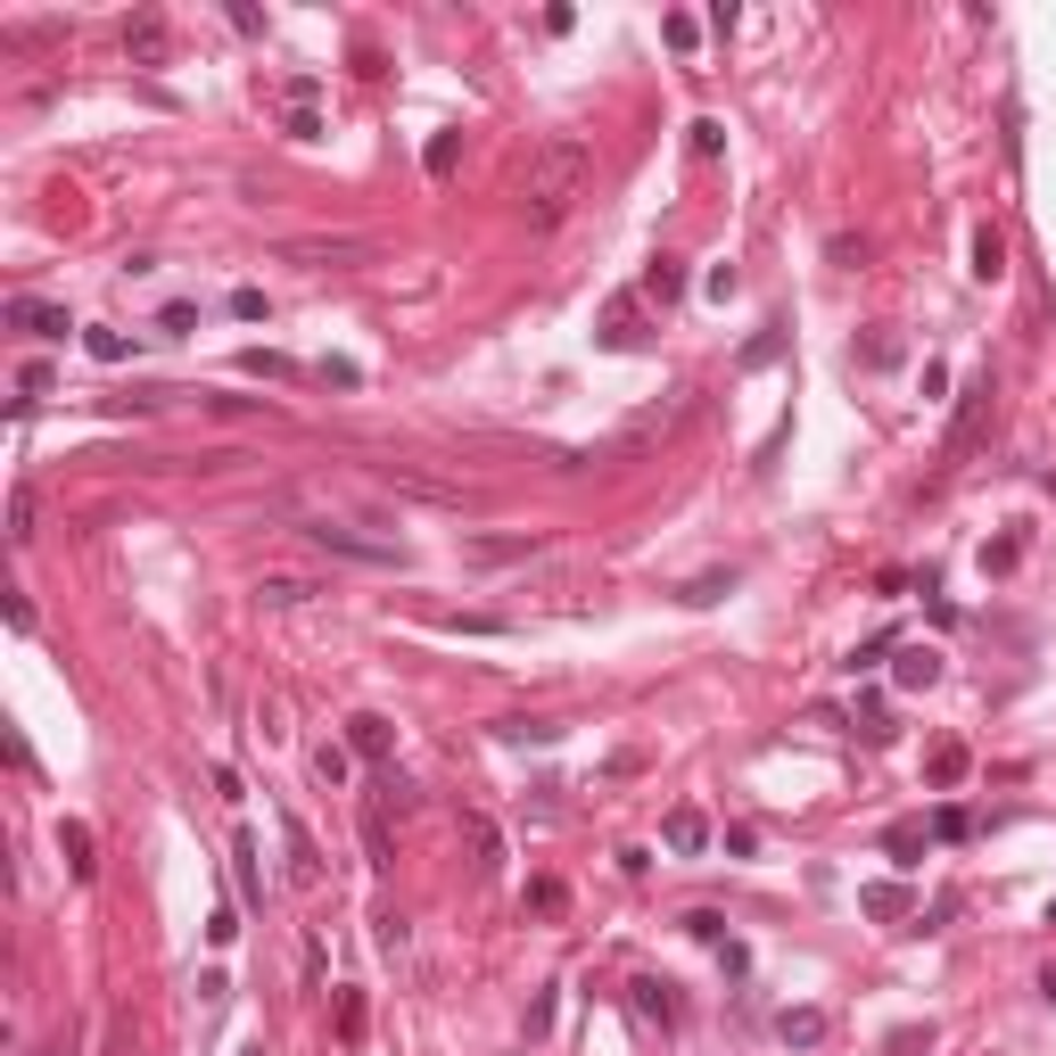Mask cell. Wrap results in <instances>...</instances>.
Returning <instances> with one entry per match:
<instances>
[{
    "label": "cell",
    "instance_id": "1",
    "mask_svg": "<svg viewBox=\"0 0 1056 1056\" xmlns=\"http://www.w3.org/2000/svg\"><path fill=\"white\" fill-rule=\"evenodd\" d=\"M586 182H594V149L578 141V132L537 141V157H529V174H520V215H529V232H554V223L578 206Z\"/></svg>",
    "mask_w": 1056,
    "mask_h": 1056
},
{
    "label": "cell",
    "instance_id": "2",
    "mask_svg": "<svg viewBox=\"0 0 1056 1056\" xmlns=\"http://www.w3.org/2000/svg\"><path fill=\"white\" fill-rule=\"evenodd\" d=\"M297 537L322 545V554L339 561H364V570H405V537H380V529H364V520H339V512H297Z\"/></svg>",
    "mask_w": 1056,
    "mask_h": 1056
},
{
    "label": "cell",
    "instance_id": "3",
    "mask_svg": "<svg viewBox=\"0 0 1056 1056\" xmlns=\"http://www.w3.org/2000/svg\"><path fill=\"white\" fill-rule=\"evenodd\" d=\"M990 396H999V389H990V371L958 389V413H949V463H965V454L983 446V429H990Z\"/></svg>",
    "mask_w": 1056,
    "mask_h": 1056
},
{
    "label": "cell",
    "instance_id": "4",
    "mask_svg": "<svg viewBox=\"0 0 1056 1056\" xmlns=\"http://www.w3.org/2000/svg\"><path fill=\"white\" fill-rule=\"evenodd\" d=\"M166 50H174L166 9H132V17H124V58H132V67H166Z\"/></svg>",
    "mask_w": 1056,
    "mask_h": 1056
},
{
    "label": "cell",
    "instance_id": "5",
    "mask_svg": "<svg viewBox=\"0 0 1056 1056\" xmlns=\"http://www.w3.org/2000/svg\"><path fill=\"white\" fill-rule=\"evenodd\" d=\"M0 322H9V331H25V339H67V331H74V315H67V306H50V297H9V306H0Z\"/></svg>",
    "mask_w": 1056,
    "mask_h": 1056
},
{
    "label": "cell",
    "instance_id": "6",
    "mask_svg": "<svg viewBox=\"0 0 1056 1056\" xmlns=\"http://www.w3.org/2000/svg\"><path fill=\"white\" fill-rule=\"evenodd\" d=\"M371 479L405 487V496H422V503H463V479H429V471H413V463H371Z\"/></svg>",
    "mask_w": 1056,
    "mask_h": 1056
},
{
    "label": "cell",
    "instance_id": "7",
    "mask_svg": "<svg viewBox=\"0 0 1056 1056\" xmlns=\"http://www.w3.org/2000/svg\"><path fill=\"white\" fill-rule=\"evenodd\" d=\"M281 851H289V883L297 891H322V851H315V834H306L297 817H281Z\"/></svg>",
    "mask_w": 1056,
    "mask_h": 1056
},
{
    "label": "cell",
    "instance_id": "8",
    "mask_svg": "<svg viewBox=\"0 0 1056 1056\" xmlns=\"http://www.w3.org/2000/svg\"><path fill=\"white\" fill-rule=\"evenodd\" d=\"M891 686H900V693H933V686H941V652H933V644H900Z\"/></svg>",
    "mask_w": 1056,
    "mask_h": 1056
},
{
    "label": "cell",
    "instance_id": "9",
    "mask_svg": "<svg viewBox=\"0 0 1056 1056\" xmlns=\"http://www.w3.org/2000/svg\"><path fill=\"white\" fill-rule=\"evenodd\" d=\"M389 719H380V710H355V719H347V751H355V760H364V768H389Z\"/></svg>",
    "mask_w": 1056,
    "mask_h": 1056
},
{
    "label": "cell",
    "instance_id": "10",
    "mask_svg": "<svg viewBox=\"0 0 1056 1056\" xmlns=\"http://www.w3.org/2000/svg\"><path fill=\"white\" fill-rule=\"evenodd\" d=\"M371 257V240H289V248H281V264H315V273H322V264H364Z\"/></svg>",
    "mask_w": 1056,
    "mask_h": 1056
},
{
    "label": "cell",
    "instance_id": "11",
    "mask_svg": "<svg viewBox=\"0 0 1056 1056\" xmlns=\"http://www.w3.org/2000/svg\"><path fill=\"white\" fill-rule=\"evenodd\" d=\"M628 999H636V1016H644V1023H661V1032L677 1023V983H661V974H636V983H628Z\"/></svg>",
    "mask_w": 1056,
    "mask_h": 1056
},
{
    "label": "cell",
    "instance_id": "12",
    "mask_svg": "<svg viewBox=\"0 0 1056 1056\" xmlns=\"http://www.w3.org/2000/svg\"><path fill=\"white\" fill-rule=\"evenodd\" d=\"M315 578H297V570H264L257 578V603H273V612H297V603H315Z\"/></svg>",
    "mask_w": 1056,
    "mask_h": 1056
},
{
    "label": "cell",
    "instance_id": "13",
    "mask_svg": "<svg viewBox=\"0 0 1056 1056\" xmlns=\"http://www.w3.org/2000/svg\"><path fill=\"white\" fill-rule=\"evenodd\" d=\"M58 858H67L74 883H92V875H99V858H92V826H83V817H67V826H58Z\"/></svg>",
    "mask_w": 1056,
    "mask_h": 1056
},
{
    "label": "cell",
    "instance_id": "14",
    "mask_svg": "<svg viewBox=\"0 0 1056 1056\" xmlns=\"http://www.w3.org/2000/svg\"><path fill=\"white\" fill-rule=\"evenodd\" d=\"M636 297H652V306H677V297H686V264H677V257H652L644 281H636Z\"/></svg>",
    "mask_w": 1056,
    "mask_h": 1056
},
{
    "label": "cell",
    "instance_id": "15",
    "mask_svg": "<svg viewBox=\"0 0 1056 1056\" xmlns=\"http://www.w3.org/2000/svg\"><path fill=\"white\" fill-rule=\"evenodd\" d=\"M661 842H668L677 858H693V851L710 842V817H702V809H668V817H661Z\"/></svg>",
    "mask_w": 1056,
    "mask_h": 1056
},
{
    "label": "cell",
    "instance_id": "16",
    "mask_svg": "<svg viewBox=\"0 0 1056 1056\" xmlns=\"http://www.w3.org/2000/svg\"><path fill=\"white\" fill-rule=\"evenodd\" d=\"M463 834H471V851H479L471 867H479V875H503V834H496V817L471 809V817H463Z\"/></svg>",
    "mask_w": 1056,
    "mask_h": 1056
},
{
    "label": "cell",
    "instance_id": "17",
    "mask_svg": "<svg viewBox=\"0 0 1056 1056\" xmlns=\"http://www.w3.org/2000/svg\"><path fill=\"white\" fill-rule=\"evenodd\" d=\"M776 1040H784V1048H817V1040H826V1007H784Z\"/></svg>",
    "mask_w": 1056,
    "mask_h": 1056
},
{
    "label": "cell",
    "instance_id": "18",
    "mask_svg": "<svg viewBox=\"0 0 1056 1056\" xmlns=\"http://www.w3.org/2000/svg\"><path fill=\"white\" fill-rule=\"evenodd\" d=\"M463 554L479 561V570H503V561H529V554H537V537H471Z\"/></svg>",
    "mask_w": 1056,
    "mask_h": 1056
},
{
    "label": "cell",
    "instance_id": "19",
    "mask_svg": "<svg viewBox=\"0 0 1056 1056\" xmlns=\"http://www.w3.org/2000/svg\"><path fill=\"white\" fill-rule=\"evenodd\" d=\"M1007 273V232L999 223H974V281H999Z\"/></svg>",
    "mask_w": 1056,
    "mask_h": 1056
},
{
    "label": "cell",
    "instance_id": "20",
    "mask_svg": "<svg viewBox=\"0 0 1056 1056\" xmlns=\"http://www.w3.org/2000/svg\"><path fill=\"white\" fill-rule=\"evenodd\" d=\"M232 867H240V900L248 909H264V867H257V834L232 842Z\"/></svg>",
    "mask_w": 1056,
    "mask_h": 1056
},
{
    "label": "cell",
    "instance_id": "21",
    "mask_svg": "<svg viewBox=\"0 0 1056 1056\" xmlns=\"http://www.w3.org/2000/svg\"><path fill=\"white\" fill-rule=\"evenodd\" d=\"M331 1023H339V1040H347V1048H364V1023H371L364 990H339V999H331Z\"/></svg>",
    "mask_w": 1056,
    "mask_h": 1056
},
{
    "label": "cell",
    "instance_id": "22",
    "mask_svg": "<svg viewBox=\"0 0 1056 1056\" xmlns=\"http://www.w3.org/2000/svg\"><path fill=\"white\" fill-rule=\"evenodd\" d=\"M719 594H735V570H702V578H686V586H677V603H693V612H710Z\"/></svg>",
    "mask_w": 1056,
    "mask_h": 1056
},
{
    "label": "cell",
    "instance_id": "23",
    "mask_svg": "<svg viewBox=\"0 0 1056 1056\" xmlns=\"http://www.w3.org/2000/svg\"><path fill=\"white\" fill-rule=\"evenodd\" d=\"M603 347H636V297H612V315H603Z\"/></svg>",
    "mask_w": 1056,
    "mask_h": 1056
},
{
    "label": "cell",
    "instance_id": "24",
    "mask_svg": "<svg viewBox=\"0 0 1056 1056\" xmlns=\"http://www.w3.org/2000/svg\"><path fill=\"white\" fill-rule=\"evenodd\" d=\"M965 768H974V751H965V743H941V751L925 760V776L933 784H965Z\"/></svg>",
    "mask_w": 1056,
    "mask_h": 1056
},
{
    "label": "cell",
    "instance_id": "25",
    "mask_svg": "<svg viewBox=\"0 0 1056 1056\" xmlns=\"http://www.w3.org/2000/svg\"><path fill=\"white\" fill-rule=\"evenodd\" d=\"M858 909L891 925V916H909V891H900V883H867V891H858Z\"/></svg>",
    "mask_w": 1056,
    "mask_h": 1056
},
{
    "label": "cell",
    "instance_id": "26",
    "mask_svg": "<svg viewBox=\"0 0 1056 1056\" xmlns=\"http://www.w3.org/2000/svg\"><path fill=\"white\" fill-rule=\"evenodd\" d=\"M454 157H463V132H429V149H422V166H429V174H438V182H446V174H454Z\"/></svg>",
    "mask_w": 1056,
    "mask_h": 1056
},
{
    "label": "cell",
    "instance_id": "27",
    "mask_svg": "<svg viewBox=\"0 0 1056 1056\" xmlns=\"http://www.w3.org/2000/svg\"><path fill=\"white\" fill-rule=\"evenodd\" d=\"M883 851H891V867H916V858H925V826H891Z\"/></svg>",
    "mask_w": 1056,
    "mask_h": 1056
},
{
    "label": "cell",
    "instance_id": "28",
    "mask_svg": "<svg viewBox=\"0 0 1056 1056\" xmlns=\"http://www.w3.org/2000/svg\"><path fill=\"white\" fill-rule=\"evenodd\" d=\"M240 371H257V380H297V364H289V355H273V347H248Z\"/></svg>",
    "mask_w": 1056,
    "mask_h": 1056
},
{
    "label": "cell",
    "instance_id": "29",
    "mask_svg": "<svg viewBox=\"0 0 1056 1056\" xmlns=\"http://www.w3.org/2000/svg\"><path fill=\"white\" fill-rule=\"evenodd\" d=\"M1016 561H1023V537H990L983 545V578H1007Z\"/></svg>",
    "mask_w": 1056,
    "mask_h": 1056
},
{
    "label": "cell",
    "instance_id": "30",
    "mask_svg": "<svg viewBox=\"0 0 1056 1056\" xmlns=\"http://www.w3.org/2000/svg\"><path fill=\"white\" fill-rule=\"evenodd\" d=\"M784 355V322H768L760 339H751V347H743V371H760V364H776Z\"/></svg>",
    "mask_w": 1056,
    "mask_h": 1056
},
{
    "label": "cell",
    "instance_id": "31",
    "mask_svg": "<svg viewBox=\"0 0 1056 1056\" xmlns=\"http://www.w3.org/2000/svg\"><path fill=\"white\" fill-rule=\"evenodd\" d=\"M347 768H355L347 743H322V751H315V776H322V784H347Z\"/></svg>",
    "mask_w": 1056,
    "mask_h": 1056
},
{
    "label": "cell",
    "instance_id": "32",
    "mask_svg": "<svg viewBox=\"0 0 1056 1056\" xmlns=\"http://www.w3.org/2000/svg\"><path fill=\"white\" fill-rule=\"evenodd\" d=\"M883 652H900V636H867V644H851V661H842V668H851V677H858V668H875V661H883Z\"/></svg>",
    "mask_w": 1056,
    "mask_h": 1056
},
{
    "label": "cell",
    "instance_id": "33",
    "mask_svg": "<svg viewBox=\"0 0 1056 1056\" xmlns=\"http://www.w3.org/2000/svg\"><path fill=\"white\" fill-rule=\"evenodd\" d=\"M83 347H92L99 364H124V355H132V339H124V331H83Z\"/></svg>",
    "mask_w": 1056,
    "mask_h": 1056
},
{
    "label": "cell",
    "instance_id": "34",
    "mask_svg": "<svg viewBox=\"0 0 1056 1056\" xmlns=\"http://www.w3.org/2000/svg\"><path fill=\"white\" fill-rule=\"evenodd\" d=\"M858 735H867V743H891L900 726H891V710H883V702H858Z\"/></svg>",
    "mask_w": 1056,
    "mask_h": 1056
},
{
    "label": "cell",
    "instance_id": "35",
    "mask_svg": "<svg viewBox=\"0 0 1056 1056\" xmlns=\"http://www.w3.org/2000/svg\"><path fill=\"white\" fill-rule=\"evenodd\" d=\"M686 933H693V941H710V949H726V916H719V909H693Z\"/></svg>",
    "mask_w": 1056,
    "mask_h": 1056
},
{
    "label": "cell",
    "instance_id": "36",
    "mask_svg": "<svg viewBox=\"0 0 1056 1056\" xmlns=\"http://www.w3.org/2000/svg\"><path fill=\"white\" fill-rule=\"evenodd\" d=\"M364 851H371V867H389V858H396V851H389V817H380V809L364 817Z\"/></svg>",
    "mask_w": 1056,
    "mask_h": 1056
},
{
    "label": "cell",
    "instance_id": "37",
    "mask_svg": "<svg viewBox=\"0 0 1056 1056\" xmlns=\"http://www.w3.org/2000/svg\"><path fill=\"white\" fill-rule=\"evenodd\" d=\"M965 834H974V817H965V809H958V800H949V809H941V817H933V842H965Z\"/></svg>",
    "mask_w": 1056,
    "mask_h": 1056
},
{
    "label": "cell",
    "instance_id": "38",
    "mask_svg": "<svg viewBox=\"0 0 1056 1056\" xmlns=\"http://www.w3.org/2000/svg\"><path fill=\"white\" fill-rule=\"evenodd\" d=\"M719 149H726V124L719 116H693V157H719Z\"/></svg>",
    "mask_w": 1056,
    "mask_h": 1056
},
{
    "label": "cell",
    "instance_id": "39",
    "mask_svg": "<svg viewBox=\"0 0 1056 1056\" xmlns=\"http://www.w3.org/2000/svg\"><path fill=\"white\" fill-rule=\"evenodd\" d=\"M561 726H545V719H503V743H554Z\"/></svg>",
    "mask_w": 1056,
    "mask_h": 1056
},
{
    "label": "cell",
    "instance_id": "40",
    "mask_svg": "<svg viewBox=\"0 0 1056 1056\" xmlns=\"http://www.w3.org/2000/svg\"><path fill=\"white\" fill-rule=\"evenodd\" d=\"M661 34H668V50H693V41H702V25H693V17H686V9H677V17H668V25H661Z\"/></svg>",
    "mask_w": 1056,
    "mask_h": 1056
},
{
    "label": "cell",
    "instance_id": "41",
    "mask_svg": "<svg viewBox=\"0 0 1056 1056\" xmlns=\"http://www.w3.org/2000/svg\"><path fill=\"white\" fill-rule=\"evenodd\" d=\"M561 900H570V891H561V883H554V875H537V883H529V909H545V916H554V909H561Z\"/></svg>",
    "mask_w": 1056,
    "mask_h": 1056
},
{
    "label": "cell",
    "instance_id": "42",
    "mask_svg": "<svg viewBox=\"0 0 1056 1056\" xmlns=\"http://www.w3.org/2000/svg\"><path fill=\"white\" fill-rule=\"evenodd\" d=\"M315 371H322V380H331V389H355V380H364V371H355V364H347V355H322V364H315Z\"/></svg>",
    "mask_w": 1056,
    "mask_h": 1056
},
{
    "label": "cell",
    "instance_id": "43",
    "mask_svg": "<svg viewBox=\"0 0 1056 1056\" xmlns=\"http://www.w3.org/2000/svg\"><path fill=\"white\" fill-rule=\"evenodd\" d=\"M9 537H17V545L34 537V496H25V487H17V503H9Z\"/></svg>",
    "mask_w": 1056,
    "mask_h": 1056
},
{
    "label": "cell",
    "instance_id": "44",
    "mask_svg": "<svg viewBox=\"0 0 1056 1056\" xmlns=\"http://www.w3.org/2000/svg\"><path fill=\"white\" fill-rule=\"evenodd\" d=\"M206 941H215V949H232V941H240V916H232V909H215V925H206Z\"/></svg>",
    "mask_w": 1056,
    "mask_h": 1056
},
{
    "label": "cell",
    "instance_id": "45",
    "mask_svg": "<svg viewBox=\"0 0 1056 1056\" xmlns=\"http://www.w3.org/2000/svg\"><path fill=\"white\" fill-rule=\"evenodd\" d=\"M371 925H380V949H405V916H396V909H380Z\"/></svg>",
    "mask_w": 1056,
    "mask_h": 1056
},
{
    "label": "cell",
    "instance_id": "46",
    "mask_svg": "<svg viewBox=\"0 0 1056 1056\" xmlns=\"http://www.w3.org/2000/svg\"><path fill=\"white\" fill-rule=\"evenodd\" d=\"M289 141H322V116L315 108H289Z\"/></svg>",
    "mask_w": 1056,
    "mask_h": 1056
},
{
    "label": "cell",
    "instance_id": "47",
    "mask_svg": "<svg viewBox=\"0 0 1056 1056\" xmlns=\"http://www.w3.org/2000/svg\"><path fill=\"white\" fill-rule=\"evenodd\" d=\"M545 1023H554V990H537V999H529V1040H545Z\"/></svg>",
    "mask_w": 1056,
    "mask_h": 1056
},
{
    "label": "cell",
    "instance_id": "48",
    "mask_svg": "<svg viewBox=\"0 0 1056 1056\" xmlns=\"http://www.w3.org/2000/svg\"><path fill=\"white\" fill-rule=\"evenodd\" d=\"M41 1056H67V1040H50V1048H41Z\"/></svg>",
    "mask_w": 1056,
    "mask_h": 1056
}]
</instances>
